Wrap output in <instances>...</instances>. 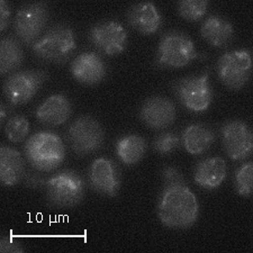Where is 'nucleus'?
<instances>
[{
  "mask_svg": "<svg viewBox=\"0 0 253 253\" xmlns=\"http://www.w3.org/2000/svg\"><path fill=\"white\" fill-rule=\"evenodd\" d=\"M71 115V101L64 95H52L46 98L35 112L38 121L45 126L62 125Z\"/></svg>",
  "mask_w": 253,
  "mask_h": 253,
  "instance_id": "19",
  "label": "nucleus"
},
{
  "mask_svg": "<svg viewBox=\"0 0 253 253\" xmlns=\"http://www.w3.org/2000/svg\"><path fill=\"white\" fill-rule=\"evenodd\" d=\"M8 112H9V108L5 103L0 104V123L3 124L6 122V118L8 116Z\"/></svg>",
  "mask_w": 253,
  "mask_h": 253,
  "instance_id": "32",
  "label": "nucleus"
},
{
  "mask_svg": "<svg viewBox=\"0 0 253 253\" xmlns=\"http://www.w3.org/2000/svg\"><path fill=\"white\" fill-rule=\"evenodd\" d=\"M30 122L24 115H14L8 118L5 124V135L11 143L25 141L30 135Z\"/></svg>",
  "mask_w": 253,
  "mask_h": 253,
  "instance_id": "25",
  "label": "nucleus"
},
{
  "mask_svg": "<svg viewBox=\"0 0 253 253\" xmlns=\"http://www.w3.org/2000/svg\"><path fill=\"white\" fill-rule=\"evenodd\" d=\"M67 140L76 156L84 158L103 148L105 132L96 118L84 115L69 126Z\"/></svg>",
  "mask_w": 253,
  "mask_h": 253,
  "instance_id": "8",
  "label": "nucleus"
},
{
  "mask_svg": "<svg viewBox=\"0 0 253 253\" xmlns=\"http://www.w3.org/2000/svg\"><path fill=\"white\" fill-rule=\"evenodd\" d=\"M48 178L50 177L44 175L41 171H38L35 169L27 170L23 183L25 185V187L30 189H44L47 183Z\"/></svg>",
  "mask_w": 253,
  "mask_h": 253,
  "instance_id": "29",
  "label": "nucleus"
},
{
  "mask_svg": "<svg viewBox=\"0 0 253 253\" xmlns=\"http://www.w3.org/2000/svg\"><path fill=\"white\" fill-rule=\"evenodd\" d=\"M216 68L218 78L225 87L241 90L251 79L252 53L249 48L228 51L219 56Z\"/></svg>",
  "mask_w": 253,
  "mask_h": 253,
  "instance_id": "10",
  "label": "nucleus"
},
{
  "mask_svg": "<svg viewBox=\"0 0 253 253\" xmlns=\"http://www.w3.org/2000/svg\"><path fill=\"white\" fill-rule=\"evenodd\" d=\"M171 87L179 103L190 112H206L213 101L214 95L210 84V72L177 79Z\"/></svg>",
  "mask_w": 253,
  "mask_h": 253,
  "instance_id": "7",
  "label": "nucleus"
},
{
  "mask_svg": "<svg viewBox=\"0 0 253 253\" xmlns=\"http://www.w3.org/2000/svg\"><path fill=\"white\" fill-rule=\"evenodd\" d=\"M89 42L100 53L116 56L123 53L128 43V34L123 24L116 20L97 23L89 31Z\"/></svg>",
  "mask_w": 253,
  "mask_h": 253,
  "instance_id": "11",
  "label": "nucleus"
},
{
  "mask_svg": "<svg viewBox=\"0 0 253 253\" xmlns=\"http://www.w3.org/2000/svg\"><path fill=\"white\" fill-rule=\"evenodd\" d=\"M215 132L210 126L195 123L189 125L181 135V144L191 156H203L215 142Z\"/></svg>",
  "mask_w": 253,
  "mask_h": 253,
  "instance_id": "21",
  "label": "nucleus"
},
{
  "mask_svg": "<svg viewBox=\"0 0 253 253\" xmlns=\"http://www.w3.org/2000/svg\"><path fill=\"white\" fill-rule=\"evenodd\" d=\"M48 6L44 1L24 3L16 11L14 33L24 45H33L41 38L48 20Z\"/></svg>",
  "mask_w": 253,
  "mask_h": 253,
  "instance_id": "9",
  "label": "nucleus"
},
{
  "mask_svg": "<svg viewBox=\"0 0 253 253\" xmlns=\"http://www.w3.org/2000/svg\"><path fill=\"white\" fill-rule=\"evenodd\" d=\"M210 1L207 0H181L177 3L178 15L188 22H199L205 17Z\"/></svg>",
  "mask_w": 253,
  "mask_h": 253,
  "instance_id": "24",
  "label": "nucleus"
},
{
  "mask_svg": "<svg viewBox=\"0 0 253 253\" xmlns=\"http://www.w3.org/2000/svg\"><path fill=\"white\" fill-rule=\"evenodd\" d=\"M181 145V135L175 132H163L154 138L152 148L160 156H168Z\"/></svg>",
  "mask_w": 253,
  "mask_h": 253,
  "instance_id": "27",
  "label": "nucleus"
},
{
  "mask_svg": "<svg viewBox=\"0 0 253 253\" xmlns=\"http://www.w3.org/2000/svg\"><path fill=\"white\" fill-rule=\"evenodd\" d=\"M25 55L17 38L8 35L0 42V73L2 77L11 75L22 67Z\"/></svg>",
  "mask_w": 253,
  "mask_h": 253,
  "instance_id": "23",
  "label": "nucleus"
},
{
  "mask_svg": "<svg viewBox=\"0 0 253 253\" xmlns=\"http://www.w3.org/2000/svg\"><path fill=\"white\" fill-rule=\"evenodd\" d=\"M227 174L226 162L221 157L207 158L197 162L194 170V181L206 190L217 189Z\"/></svg>",
  "mask_w": 253,
  "mask_h": 253,
  "instance_id": "18",
  "label": "nucleus"
},
{
  "mask_svg": "<svg viewBox=\"0 0 253 253\" xmlns=\"http://www.w3.org/2000/svg\"><path fill=\"white\" fill-rule=\"evenodd\" d=\"M47 80L48 72L42 69L20 70L8 76L2 84V93L9 111L30 103Z\"/></svg>",
  "mask_w": 253,
  "mask_h": 253,
  "instance_id": "5",
  "label": "nucleus"
},
{
  "mask_svg": "<svg viewBox=\"0 0 253 253\" xmlns=\"http://www.w3.org/2000/svg\"><path fill=\"white\" fill-rule=\"evenodd\" d=\"M77 50V36L67 24H56L36 41L32 51L41 61L53 64H64Z\"/></svg>",
  "mask_w": 253,
  "mask_h": 253,
  "instance_id": "3",
  "label": "nucleus"
},
{
  "mask_svg": "<svg viewBox=\"0 0 253 253\" xmlns=\"http://www.w3.org/2000/svg\"><path fill=\"white\" fill-rule=\"evenodd\" d=\"M73 78L84 85H95L105 79L107 68L104 60L95 52H84L77 55L70 65Z\"/></svg>",
  "mask_w": 253,
  "mask_h": 253,
  "instance_id": "15",
  "label": "nucleus"
},
{
  "mask_svg": "<svg viewBox=\"0 0 253 253\" xmlns=\"http://www.w3.org/2000/svg\"><path fill=\"white\" fill-rule=\"evenodd\" d=\"M24 154L33 169L41 172H52L62 166L67 150L58 134L42 130L28 137L24 145Z\"/></svg>",
  "mask_w": 253,
  "mask_h": 253,
  "instance_id": "2",
  "label": "nucleus"
},
{
  "mask_svg": "<svg viewBox=\"0 0 253 253\" xmlns=\"http://www.w3.org/2000/svg\"><path fill=\"white\" fill-rule=\"evenodd\" d=\"M88 183L97 194L117 197L122 185L121 170L112 159L98 158L88 169Z\"/></svg>",
  "mask_w": 253,
  "mask_h": 253,
  "instance_id": "13",
  "label": "nucleus"
},
{
  "mask_svg": "<svg viewBox=\"0 0 253 253\" xmlns=\"http://www.w3.org/2000/svg\"><path fill=\"white\" fill-rule=\"evenodd\" d=\"M148 143L145 138L138 134H127L116 142L115 152L117 158L125 166L137 165L145 156Z\"/></svg>",
  "mask_w": 253,
  "mask_h": 253,
  "instance_id": "22",
  "label": "nucleus"
},
{
  "mask_svg": "<svg viewBox=\"0 0 253 253\" xmlns=\"http://www.w3.org/2000/svg\"><path fill=\"white\" fill-rule=\"evenodd\" d=\"M26 159L17 149L9 145L0 148V181L3 187H13L23 183L27 172Z\"/></svg>",
  "mask_w": 253,
  "mask_h": 253,
  "instance_id": "16",
  "label": "nucleus"
},
{
  "mask_svg": "<svg viewBox=\"0 0 253 253\" xmlns=\"http://www.w3.org/2000/svg\"><path fill=\"white\" fill-rule=\"evenodd\" d=\"M161 180H162V187L187 185L186 179L181 173V171L179 170L177 167H173V166L166 167V168L161 171Z\"/></svg>",
  "mask_w": 253,
  "mask_h": 253,
  "instance_id": "28",
  "label": "nucleus"
},
{
  "mask_svg": "<svg viewBox=\"0 0 253 253\" xmlns=\"http://www.w3.org/2000/svg\"><path fill=\"white\" fill-rule=\"evenodd\" d=\"M234 27L230 20L219 15H211L204 20L201 27L202 38L211 46L224 48L234 39Z\"/></svg>",
  "mask_w": 253,
  "mask_h": 253,
  "instance_id": "20",
  "label": "nucleus"
},
{
  "mask_svg": "<svg viewBox=\"0 0 253 253\" xmlns=\"http://www.w3.org/2000/svg\"><path fill=\"white\" fill-rule=\"evenodd\" d=\"M234 189L242 197H250L253 191V162L241 165L234 173Z\"/></svg>",
  "mask_w": 253,
  "mask_h": 253,
  "instance_id": "26",
  "label": "nucleus"
},
{
  "mask_svg": "<svg viewBox=\"0 0 253 253\" xmlns=\"http://www.w3.org/2000/svg\"><path fill=\"white\" fill-rule=\"evenodd\" d=\"M157 213L160 222L172 230H188L199 217V203L187 185L162 187Z\"/></svg>",
  "mask_w": 253,
  "mask_h": 253,
  "instance_id": "1",
  "label": "nucleus"
},
{
  "mask_svg": "<svg viewBox=\"0 0 253 253\" xmlns=\"http://www.w3.org/2000/svg\"><path fill=\"white\" fill-rule=\"evenodd\" d=\"M127 22L143 35H152L160 30L163 18L158 7L151 1L136 2L127 10Z\"/></svg>",
  "mask_w": 253,
  "mask_h": 253,
  "instance_id": "17",
  "label": "nucleus"
},
{
  "mask_svg": "<svg viewBox=\"0 0 253 253\" xmlns=\"http://www.w3.org/2000/svg\"><path fill=\"white\" fill-rule=\"evenodd\" d=\"M177 117V109L169 98L152 96L143 103L140 118L151 129H165L172 125Z\"/></svg>",
  "mask_w": 253,
  "mask_h": 253,
  "instance_id": "14",
  "label": "nucleus"
},
{
  "mask_svg": "<svg viewBox=\"0 0 253 253\" xmlns=\"http://www.w3.org/2000/svg\"><path fill=\"white\" fill-rule=\"evenodd\" d=\"M45 201L52 208H73L84 202L85 180L79 172L64 169L52 174L45 186Z\"/></svg>",
  "mask_w": 253,
  "mask_h": 253,
  "instance_id": "4",
  "label": "nucleus"
},
{
  "mask_svg": "<svg viewBox=\"0 0 253 253\" xmlns=\"http://www.w3.org/2000/svg\"><path fill=\"white\" fill-rule=\"evenodd\" d=\"M11 16V6L6 0L0 1V32L3 33L7 31L10 23Z\"/></svg>",
  "mask_w": 253,
  "mask_h": 253,
  "instance_id": "31",
  "label": "nucleus"
},
{
  "mask_svg": "<svg viewBox=\"0 0 253 253\" xmlns=\"http://www.w3.org/2000/svg\"><path fill=\"white\" fill-rule=\"evenodd\" d=\"M198 58L194 41L180 31H170L162 35L159 42L156 63L159 68L180 69Z\"/></svg>",
  "mask_w": 253,
  "mask_h": 253,
  "instance_id": "6",
  "label": "nucleus"
},
{
  "mask_svg": "<svg viewBox=\"0 0 253 253\" xmlns=\"http://www.w3.org/2000/svg\"><path fill=\"white\" fill-rule=\"evenodd\" d=\"M24 248L20 242L11 235H5L0 240V252L1 253H23Z\"/></svg>",
  "mask_w": 253,
  "mask_h": 253,
  "instance_id": "30",
  "label": "nucleus"
},
{
  "mask_svg": "<svg viewBox=\"0 0 253 253\" xmlns=\"http://www.w3.org/2000/svg\"><path fill=\"white\" fill-rule=\"evenodd\" d=\"M223 150L233 161H246L253 153V133L246 122L228 121L221 128Z\"/></svg>",
  "mask_w": 253,
  "mask_h": 253,
  "instance_id": "12",
  "label": "nucleus"
}]
</instances>
